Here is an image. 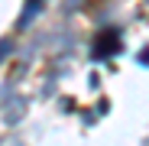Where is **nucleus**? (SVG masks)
<instances>
[{
  "instance_id": "f257e3e1",
  "label": "nucleus",
  "mask_w": 149,
  "mask_h": 146,
  "mask_svg": "<svg viewBox=\"0 0 149 146\" xmlns=\"http://www.w3.org/2000/svg\"><path fill=\"white\" fill-rule=\"evenodd\" d=\"M3 52H10V42H0V59H3Z\"/></svg>"
}]
</instances>
